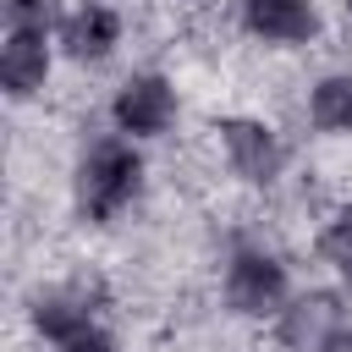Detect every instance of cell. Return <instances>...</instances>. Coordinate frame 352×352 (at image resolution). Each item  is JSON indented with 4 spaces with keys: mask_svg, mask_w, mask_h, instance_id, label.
<instances>
[{
    "mask_svg": "<svg viewBox=\"0 0 352 352\" xmlns=\"http://www.w3.org/2000/svg\"><path fill=\"white\" fill-rule=\"evenodd\" d=\"M148 192V148L121 138L116 126H94L77 138L66 165V209L82 231H116Z\"/></svg>",
    "mask_w": 352,
    "mask_h": 352,
    "instance_id": "1",
    "label": "cell"
},
{
    "mask_svg": "<svg viewBox=\"0 0 352 352\" xmlns=\"http://www.w3.org/2000/svg\"><path fill=\"white\" fill-rule=\"evenodd\" d=\"M292 292H297V270H292V253L280 242H270L264 231L226 236L220 264H214V302L226 319L264 330L292 302Z\"/></svg>",
    "mask_w": 352,
    "mask_h": 352,
    "instance_id": "2",
    "label": "cell"
},
{
    "mask_svg": "<svg viewBox=\"0 0 352 352\" xmlns=\"http://www.w3.org/2000/svg\"><path fill=\"white\" fill-rule=\"evenodd\" d=\"M209 143H214L220 170L242 192H258V198L280 192L286 176H292V160H297L286 126L258 116V110H214L209 116Z\"/></svg>",
    "mask_w": 352,
    "mask_h": 352,
    "instance_id": "3",
    "label": "cell"
},
{
    "mask_svg": "<svg viewBox=\"0 0 352 352\" xmlns=\"http://www.w3.org/2000/svg\"><path fill=\"white\" fill-rule=\"evenodd\" d=\"M110 280L99 270H72V275H55V280H33L22 292V330L38 352L72 341L77 330L110 319Z\"/></svg>",
    "mask_w": 352,
    "mask_h": 352,
    "instance_id": "4",
    "label": "cell"
},
{
    "mask_svg": "<svg viewBox=\"0 0 352 352\" xmlns=\"http://www.w3.org/2000/svg\"><path fill=\"white\" fill-rule=\"evenodd\" d=\"M182 116H187L182 82L165 66H126L104 94V126H116L121 138H132L143 148L176 138Z\"/></svg>",
    "mask_w": 352,
    "mask_h": 352,
    "instance_id": "5",
    "label": "cell"
},
{
    "mask_svg": "<svg viewBox=\"0 0 352 352\" xmlns=\"http://www.w3.org/2000/svg\"><path fill=\"white\" fill-rule=\"evenodd\" d=\"M275 352H341L352 341V297L341 286H297L292 302L264 324Z\"/></svg>",
    "mask_w": 352,
    "mask_h": 352,
    "instance_id": "6",
    "label": "cell"
},
{
    "mask_svg": "<svg viewBox=\"0 0 352 352\" xmlns=\"http://www.w3.org/2000/svg\"><path fill=\"white\" fill-rule=\"evenodd\" d=\"M231 28L264 55H302L324 38L319 0H231Z\"/></svg>",
    "mask_w": 352,
    "mask_h": 352,
    "instance_id": "7",
    "label": "cell"
},
{
    "mask_svg": "<svg viewBox=\"0 0 352 352\" xmlns=\"http://www.w3.org/2000/svg\"><path fill=\"white\" fill-rule=\"evenodd\" d=\"M55 44H60V66L104 72L126 50V11L116 0H72L55 28Z\"/></svg>",
    "mask_w": 352,
    "mask_h": 352,
    "instance_id": "8",
    "label": "cell"
},
{
    "mask_svg": "<svg viewBox=\"0 0 352 352\" xmlns=\"http://www.w3.org/2000/svg\"><path fill=\"white\" fill-rule=\"evenodd\" d=\"M60 72V44L44 28H0V99L11 110L38 104L55 88Z\"/></svg>",
    "mask_w": 352,
    "mask_h": 352,
    "instance_id": "9",
    "label": "cell"
},
{
    "mask_svg": "<svg viewBox=\"0 0 352 352\" xmlns=\"http://www.w3.org/2000/svg\"><path fill=\"white\" fill-rule=\"evenodd\" d=\"M302 126L324 143H352V66H324L308 77L302 99Z\"/></svg>",
    "mask_w": 352,
    "mask_h": 352,
    "instance_id": "10",
    "label": "cell"
},
{
    "mask_svg": "<svg viewBox=\"0 0 352 352\" xmlns=\"http://www.w3.org/2000/svg\"><path fill=\"white\" fill-rule=\"evenodd\" d=\"M308 253H314V264L324 270V280H330V286H341V292L352 297V198L330 204V209L314 220Z\"/></svg>",
    "mask_w": 352,
    "mask_h": 352,
    "instance_id": "11",
    "label": "cell"
},
{
    "mask_svg": "<svg viewBox=\"0 0 352 352\" xmlns=\"http://www.w3.org/2000/svg\"><path fill=\"white\" fill-rule=\"evenodd\" d=\"M72 0H0V28H44L55 33Z\"/></svg>",
    "mask_w": 352,
    "mask_h": 352,
    "instance_id": "12",
    "label": "cell"
},
{
    "mask_svg": "<svg viewBox=\"0 0 352 352\" xmlns=\"http://www.w3.org/2000/svg\"><path fill=\"white\" fill-rule=\"evenodd\" d=\"M50 352H121V336H116L110 319H99V324H88V330H77L72 341L50 346Z\"/></svg>",
    "mask_w": 352,
    "mask_h": 352,
    "instance_id": "13",
    "label": "cell"
},
{
    "mask_svg": "<svg viewBox=\"0 0 352 352\" xmlns=\"http://www.w3.org/2000/svg\"><path fill=\"white\" fill-rule=\"evenodd\" d=\"M336 16H341V28H352V0H336Z\"/></svg>",
    "mask_w": 352,
    "mask_h": 352,
    "instance_id": "14",
    "label": "cell"
},
{
    "mask_svg": "<svg viewBox=\"0 0 352 352\" xmlns=\"http://www.w3.org/2000/svg\"><path fill=\"white\" fill-rule=\"evenodd\" d=\"M341 352H352V341H346V346H341Z\"/></svg>",
    "mask_w": 352,
    "mask_h": 352,
    "instance_id": "15",
    "label": "cell"
}]
</instances>
